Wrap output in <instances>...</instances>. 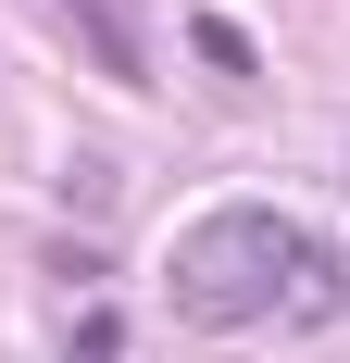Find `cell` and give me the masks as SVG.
<instances>
[{
    "mask_svg": "<svg viewBox=\"0 0 350 363\" xmlns=\"http://www.w3.org/2000/svg\"><path fill=\"white\" fill-rule=\"evenodd\" d=\"M163 301L201 338H263V326H338L350 276H338V251L313 225L263 213V201H225V213H201L163 251Z\"/></svg>",
    "mask_w": 350,
    "mask_h": 363,
    "instance_id": "cell-1",
    "label": "cell"
},
{
    "mask_svg": "<svg viewBox=\"0 0 350 363\" xmlns=\"http://www.w3.org/2000/svg\"><path fill=\"white\" fill-rule=\"evenodd\" d=\"M63 13H75V38H88L101 75H125V88L150 75V13H138V0H63Z\"/></svg>",
    "mask_w": 350,
    "mask_h": 363,
    "instance_id": "cell-2",
    "label": "cell"
},
{
    "mask_svg": "<svg viewBox=\"0 0 350 363\" xmlns=\"http://www.w3.org/2000/svg\"><path fill=\"white\" fill-rule=\"evenodd\" d=\"M188 50H201V63L225 75V88H250V75H263V50H250V38L225 26V13H188Z\"/></svg>",
    "mask_w": 350,
    "mask_h": 363,
    "instance_id": "cell-3",
    "label": "cell"
},
{
    "mask_svg": "<svg viewBox=\"0 0 350 363\" xmlns=\"http://www.w3.org/2000/svg\"><path fill=\"white\" fill-rule=\"evenodd\" d=\"M75 351L113 363V351H125V313H113V301H88V313H75Z\"/></svg>",
    "mask_w": 350,
    "mask_h": 363,
    "instance_id": "cell-4",
    "label": "cell"
}]
</instances>
